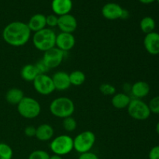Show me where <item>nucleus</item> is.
<instances>
[{
	"label": "nucleus",
	"mask_w": 159,
	"mask_h": 159,
	"mask_svg": "<svg viewBox=\"0 0 159 159\" xmlns=\"http://www.w3.org/2000/svg\"><path fill=\"white\" fill-rule=\"evenodd\" d=\"M20 75H21V77L23 80L26 81V82H34V80L37 78L39 73L36 68L35 65L29 64V65H25L22 68Z\"/></svg>",
	"instance_id": "nucleus-21"
},
{
	"label": "nucleus",
	"mask_w": 159,
	"mask_h": 159,
	"mask_svg": "<svg viewBox=\"0 0 159 159\" xmlns=\"http://www.w3.org/2000/svg\"><path fill=\"white\" fill-rule=\"evenodd\" d=\"M127 111L129 115L137 120H145L151 115L148 105L139 99H131L127 107Z\"/></svg>",
	"instance_id": "nucleus-7"
},
{
	"label": "nucleus",
	"mask_w": 159,
	"mask_h": 159,
	"mask_svg": "<svg viewBox=\"0 0 159 159\" xmlns=\"http://www.w3.org/2000/svg\"><path fill=\"white\" fill-rule=\"evenodd\" d=\"M156 132H157V134L159 135V122L157 124V125H156Z\"/></svg>",
	"instance_id": "nucleus-36"
},
{
	"label": "nucleus",
	"mask_w": 159,
	"mask_h": 159,
	"mask_svg": "<svg viewBox=\"0 0 159 159\" xmlns=\"http://www.w3.org/2000/svg\"><path fill=\"white\" fill-rule=\"evenodd\" d=\"M43 53L44 54H43L42 60L44 61L49 69L58 67L63 61V59L65 57V52L56 47Z\"/></svg>",
	"instance_id": "nucleus-9"
},
{
	"label": "nucleus",
	"mask_w": 159,
	"mask_h": 159,
	"mask_svg": "<svg viewBox=\"0 0 159 159\" xmlns=\"http://www.w3.org/2000/svg\"><path fill=\"white\" fill-rule=\"evenodd\" d=\"M28 159H50V155L45 151L36 150L31 152Z\"/></svg>",
	"instance_id": "nucleus-27"
},
{
	"label": "nucleus",
	"mask_w": 159,
	"mask_h": 159,
	"mask_svg": "<svg viewBox=\"0 0 159 159\" xmlns=\"http://www.w3.org/2000/svg\"><path fill=\"white\" fill-rule=\"evenodd\" d=\"M63 127L67 132H73L77 128V122L72 116H68L64 119Z\"/></svg>",
	"instance_id": "nucleus-25"
},
{
	"label": "nucleus",
	"mask_w": 159,
	"mask_h": 159,
	"mask_svg": "<svg viewBox=\"0 0 159 159\" xmlns=\"http://www.w3.org/2000/svg\"><path fill=\"white\" fill-rule=\"evenodd\" d=\"M35 67L37 68V71H38L39 75L40 74H46L48 71H49V68L46 65L43 60H40L35 64Z\"/></svg>",
	"instance_id": "nucleus-30"
},
{
	"label": "nucleus",
	"mask_w": 159,
	"mask_h": 159,
	"mask_svg": "<svg viewBox=\"0 0 159 159\" xmlns=\"http://www.w3.org/2000/svg\"><path fill=\"white\" fill-rule=\"evenodd\" d=\"M140 27L143 33L148 34L150 33L154 32L155 29V21L152 17L145 16L141 20L140 23Z\"/></svg>",
	"instance_id": "nucleus-22"
},
{
	"label": "nucleus",
	"mask_w": 159,
	"mask_h": 159,
	"mask_svg": "<svg viewBox=\"0 0 159 159\" xmlns=\"http://www.w3.org/2000/svg\"><path fill=\"white\" fill-rule=\"evenodd\" d=\"M50 148L54 155L60 156L68 155L74 149L73 138L66 134L59 135L51 141Z\"/></svg>",
	"instance_id": "nucleus-6"
},
{
	"label": "nucleus",
	"mask_w": 159,
	"mask_h": 159,
	"mask_svg": "<svg viewBox=\"0 0 159 159\" xmlns=\"http://www.w3.org/2000/svg\"><path fill=\"white\" fill-rule=\"evenodd\" d=\"M139 1L143 4H151V3L154 2L155 0H139Z\"/></svg>",
	"instance_id": "nucleus-34"
},
{
	"label": "nucleus",
	"mask_w": 159,
	"mask_h": 159,
	"mask_svg": "<svg viewBox=\"0 0 159 159\" xmlns=\"http://www.w3.org/2000/svg\"><path fill=\"white\" fill-rule=\"evenodd\" d=\"M19 113L26 119H34L40 115L41 107L37 100L32 97L24 96L17 105Z\"/></svg>",
	"instance_id": "nucleus-4"
},
{
	"label": "nucleus",
	"mask_w": 159,
	"mask_h": 159,
	"mask_svg": "<svg viewBox=\"0 0 159 159\" xmlns=\"http://www.w3.org/2000/svg\"><path fill=\"white\" fill-rule=\"evenodd\" d=\"M51 78L54 82V88L57 90L64 91L68 89L71 85L69 75L65 71H57Z\"/></svg>",
	"instance_id": "nucleus-14"
},
{
	"label": "nucleus",
	"mask_w": 159,
	"mask_h": 159,
	"mask_svg": "<svg viewBox=\"0 0 159 159\" xmlns=\"http://www.w3.org/2000/svg\"><path fill=\"white\" fill-rule=\"evenodd\" d=\"M96 142V135L90 130H85L79 134L73 139L74 149L80 154L90 152Z\"/></svg>",
	"instance_id": "nucleus-5"
},
{
	"label": "nucleus",
	"mask_w": 159,
	"mask_h": 159,
	"mask_svg": "<svg viewBox=\"0 0 159 159\" xmlns=\"http://www.w3.org/2000/svg\"><path fill=\"white\" fill-rule=\"evenodd\" d=\"M54 130L51 125L48 124H43L37 127L36 138L41 141H48L53 138Z\"/></svg>",
	"instance_id": "nucleus-18"
},
{
	"label": "nucleus",
	"mask_w": 159,
	"mask_h": 159,
	"mask_svg": "<svg viewBox=\"0 0 159 159\" xmlns=\"http://www.w3.org/2000/svg\"><path fill=\"white\" fill-rule=\"evenodd\" d=\"M79 159H99V157L96 155V154L93 153V152H86V153L80 154Z\"/></svg>",
	"instance_id": "nucleus-33"
},
{
	"label": "nucleus",
	"mask_w": 159,
	"mask_h": 159,
	"mask_svg": "<svg viewBox=\"0 0 159 159\" xmlns=\"http://www.w3.org/2000/svg\"><path fill=\"white\" fill-rule=\"evenodd\" d=\"M149 159H159V145L155 146L151 149L148 154Z\"/></svg>",
	"instance_id": "nucleus-32"
},
{
	"label": "nucleus",
	"mask_w": 159,
	"mask_h": 159,
	"mask_svg": "<svg viewBox=\"0 0 159 159\" xmlns=\"http://www.w3.org/2000/svg\"><path fill=\"white\" fill-rule=\"evenodd\" d=\"M36 130L37 128L34 126H28L25 128L24 134L26 137L28 138H34L36 136Z\"/></svg>",
	"instance_id": "nucleus-31"
},
{
	"label": "nucleus",
	"mask_w": 159,
	"mask_h": 159,
	"mask_svg": "<svg viewBox=\"0 0 159 159\" xmlns=\"http://www.w3.org/2000/svg\"><path fill=\"white\" fill-rule=\"evenodd\" d=\"M50 111L56 117L65 119L74 113L75 104L68 97L56 98L50 104Z\"/></svg>",
	"instance_id": "nucleus-3"
},
{
	"label": "nucleus",
	"mask_w": 159,
	"mask_h": 159,
	"mask_svg": "<svg viewBox=\"0 0 159 159\" xmlns=\"http://www.w3.org/2000/svg\"><path fill=\"white\" fill-rule=\"evenodd\" d=\"M157 1H158V2L159 3V0H157Z\"/></svg>",
	"instance_id": "nucleus-37"
},
{
	"label": "nucleus",
	"mask_w": 159,
	"mask_h": 159,
	"mask_svg": "<svg viewBox=\"0 0 159 159\" xmlns=\"http://www.w3.org/2000/svg\"><path fill=\"white\" fill-rule=\"evenodd\" d=\"M124 11V9L120 5L115 2H109L102 8V15L107 20H115L122 19Z\"/></svg>",
	"instance_id": "nucleus-12"
},
{
	"label": "nucleus",
	"mask_w": 159,
	"mask_h": 159,
	"mask_svg": "<svg viewBox=\"0 0 159 159\" xmlns=\"http://www.w3.org/2000/svg\"><path fill=\"white\" fill-rule=\"evenodd\" d=\"M57 23H58V16H57L55 14H51L46 16L47 26L50 27H54L57 26Z\"/></svg>",
	"instance_id": "nucleus-29"
},
{
	"label": "nucleus",
	"mask_w": 159,
	"mask_h": 159,
	"mask_svg": "<svg viewBox=\"0 0 159 159\" xmlns=\"http://www.w3.org/2000/svg\"><path fill=\"white\" fill-rule=\"evenodd\" d=\"M50 159H63L61 158V156L57 155H53L52 156H50Z\"/></svg>",
	"instance_id": "nucleus-35"
},
{
	"label": "nucleus",
	"mask_w": 159,
	"mask_h": 159,
	"mask_svg": "<svg viewBox=\"0 0 159 159\" xmlns=\"http://www.w3.org/2000/svg\"><path fill=\"white\" fill-rule=\"evenodd\" d=\"M99 90L102 94L105 96H113L116 94V88L113 85L109 83H104L99 86Z\"/></svg>",
	"instance_id": "nucleus-26"
},
{
	"label": "nucleus",
	"mask_w": 159,
	"mask_h": 159,
	"mask_svg": "<svg viewBox=\"0 0 159 159\" xmlns=\"http://www.w3.org/2000/svg\"><path fill=\"white\" fill-rule=\"evenodd\" d=\"M56 34L50 28H44L34 33L33 36V43L37 50L40 51H48L55 47Z\"/></svg>",
	"instance_id": "nucleus-2"
},
{
	"label": "nucleus",
	"mask_w": 159,
	"mask_h": 159,
	"mask_svg": "<svg viewBox=\"0 0 159 159\" xmlns=\"http://www.w3.org/2000/svg\"><path fill=\"white\" fill-rule=\"evenodd\" d=\"M73 3L71 0H53L51 9L56 16H63L68 14L72 9Z\"/></svg>",
	"instance_id": "nucleus-15"
},
{
	"label": "nucleus",
	"mask_w": 159,
	"mask_h": 159,
	"mask_svg": "<svg viewBox=\"0 0 159 159\" xmlns=\"http://www.w3.org/2000/svg\"><path fill=\"white\" fill-rule=\"evenodd\" d=\"M148 107L150 109L151 113L155 114H159V96L152 98L149 102Z\"/></svg>",
	"instance_id": "nucleus-28"
},
{
	"label": "nucleus",
	"mask_w": 159,
	"mask_h": 159,
	"mask_svg": "<svg viewBox=\"0 0 159 159\" xmlns=\"http://www.w3.org/2000/svg\"><path fill=\"white\" fill-rule=\"evenodd\" d=\"M69 79L70 82H71V85L79 86V85H82L85 82V75L84 74L83 71L76 70V71L70 73Z\"/></svg>",
	"instance_id": "nucleus-23"
},
{
	"label": "nucleus",
	"mask_w": 159,
	"mask_h": 159,
	"mask_svg": "<svg viewBox=\"0 0 159 159\" xmlns=\"http://www.w3.org/2000/svg\"><path fill=\"white\" fill-rule=\"evenodd\" d=\"M12 149L9 144L0 143V159H12Z\"/></svg>",
	"instance_id": "nucleus-24"
},
{
	"label": "nucleus",
	"mask_w": 159,
	"mask_h": 159,
	"mask_svg": "<svg viewBox=\"0 0 159 159\" xmlns=\"http://www.w3.org/2000/svg\"><path fill=\"white\" fill-rule=\"evenodd\" d=\"M30 30L31 32H37L41 30L44 29L45 26H47L46 23V16L41 13H37L31 16L29 22L27 23Z\"/></svg>",
	"instance_id": "nucleus-16"
},
{
	"label": "nucleus",
	"mask_w": 159,
	"mask_h": 159,
	"mask_svg": "<svg viewBox=\"0 0 159 159\" xmlns=\"http://www.w3.org/2000/svg\"><path fill=\"white\" fill-rule=\"evenodd\" d=\"M57 26L61 32L72 34L77 29V20L74 16L71 15L70 13L61 16H58Z\"/></svg>",
	"instance_id": "nucleus-11"
},
{
	"label": "nucleus",
	"mask_w": 159,
	"mask_h": 159,
	"mask_svg": "<svg viewBox=\"0 0 159 159\" xmlns=\"http://www.w3.org/2000/svg\"><path fill=\"white\" fill-rule=\"evenodd\" d=\"M144 46L146 51L152 55L159 54V34L152 32L146 34L144 39Z\"/></svg>",
	"instance_id": "nucleus-13"
},
{
	"label": "nucleus",
	"mask_w": 159,
	"mask_h": 159,
	"mask_svg": "<svg viewBox=\"0 0 159 159\" xmlns=\"http://www.w3.org/2000/svg\"><path fill=\"white\" fill-rule=\"evenodd\" d=\"M75 44V38L72 34L61 32L56 36V48H59L64 52H67L72 49Z\"/></svg>",
	"instance_id": "nucleus-10"
},
{
	"label": "nucleus",
	"mask_w": 159,
	"mask_h": 159,
	"mask_svg": "<svg viewBox=\"0 0 159 159\" xmlns=\"http://www.w3.org/2000/svg\"><path fill=\"white\" fill-rule=\"evenodd\" d=\"M36 91L40 95L48 96L55 90L52 78L46 74H40L33 82Z\"/></svg>",
	"instance_id": "nucleus-8"
},
{
	"label": "nucleus",
	"mask_w": 159,
	"mask_h": 159,
	"mask_svg": "<svg viewBox=\"0 0 159 159\" xmlns=\"http://www.w3.org/2000/svg\"><path fill=\"white\" fill-rule=\"evenodd\" d=\"M132 93L135 99H141V98H144L147 96L150 93V86L148 84L144 81H138L133 84L131 86Z\"/></svg>",
	"instance_id": "nucleus-17"
},
{
	"label": "nucleus",
	"mask_w": 159,
	"mask_h": 159,
	"mask_svg": "<svg viewBox=\"0 0 159 159\" xmlns=\"http://www.w3.org/2000/svg\"><path fill=\"white\" fill-rule=\"evenodd\" d=\"M130 101H131V99L127 93H119L113 95L111 102L113 107L120 110V109L127 108Z\"/></svg>",
	"instance_id": "nucleus-19"
},
{
	"label": "nucleus",
	"mask_w": 159,
	"mask_h": 159,
	"mask_svg": "<svg viewBox=\"0 0 159 159\" xmlns=\"http://www.w3.org/2000/svg\"><path fill=\"white\" fill-rule=\"evenodd\" d=\"M31 30L27 23L14 21L9 23L2 31L3 40L12 47H21L26 44L30 38Z\"/></svg>",
	"instance_id": "nucleus-1"
},
{
	"label": "nucleus",
	"mask_w": 159,
	"mask_h": 159,
	"mask_svg": "<svg viewBox=\"0 0 159 159\" xmlns=\"http://www.w3.org/2000/svg\"><path fill=\"white\" fill-rule=\"evenodd\" d=\"M24 97V93L20 89L12 88L8 90L6 94V99L9 103L18 105Z\"/></svg>",
	"instance_id": "nucleus-20"
}]
</instances>
